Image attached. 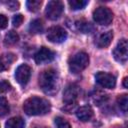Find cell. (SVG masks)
<instances>
[{"mask_svg":"<svg viewBox=\"0 0 128 128\" xmlns=\"http://www.w3.org/2000/svg\"><path fill=\"white\" fill-rule=\"evenodd\" d=\"M51 109L50 103L40 97L32 96L25 100L23 104V110L27 115L30 116H37V115H45L49 113Z\"/></svg>","mask_w":128,"mask_h":128,"instance_id":"1","label":"cell"},{"mask_svg":"<svg viewBox=\"0 0 128 128\" xmlns=\"http://www.w3.org/2000/svg\"><path fill=\"white\" fill-rule=\"evenodd\" d=\"M39 86L42 91L46 94L53 95L57 92L59 86L58 73L54 69L44 70L39 75Z\"/></svg>","mask_w":128,"mask_h":128,"instance_id":"2","label":"cell"},{"mask_svg":"<svg viewBox=\"0 0 128 128\" xmlns=\"http://www.w3.org/2000/svg\"><path fill=\"white\" fill-rule=\"evenodd\" d=\"M89 64V56L85 52H78L68 60V66L71 73L77 74L83 71Z\"/></svg>","mask_w":128,"mask_h":128,"instance_id":"3","label":"cell"},{"mask_svg":"<svg viewBox=\"0 0 128 128\" xmlns=\"http://www.w3.org/2000/svg\"><path fill=\"white\" fill-rule=\"evenodd\" d=\"M93 19L97 24L109 25L113 20V13L109 8L100 6L94 10Z\"/></svg>","mask_w":128,"mask_h":128,"instance_id":"4","label":"cell"},{"mask_svg":"<svg viewBox=\"0 0 128 128\" xmlns=\"http://www.w3.org/2000/svg\"><path fill=\"white\" fill-rule=\"evenodd\" d=\"M63 3L61 1L52 0L49 1L46 9H45V15L50 20H57L63 13Z\"/></svg>","mask_w":128,"mask_h":128,"instance_id":"5","label":"cell"},{"mask_svg":"<svg viewBox=\"0 0 128 128\" xmlns=\"http://www.w3.org/2000/svg\"><path fill=\"white\" fill-rule=\"evenodd\" d=\"M80 95V88L77 84H69L63 92V102L65 105H75Z\"/></svg>","mask_w":128,"mask_h":128,"instance_id":"6","label":"cell"},{"mask_svg":"<svg viewBox=\"0 0 128 128\" xmlns=\"http://www.w3.org/2000/svg\"><path fill=\"white\" fill-rule=\"evenodd\" d=\"M47 39L52 43H62L67 39V32L60 26H53L47 31Z\"/></svg>","mask_w":128,"mask_h":128,"instance_id":"7","label":"cell"},{"mask_svg":"<svg viewBox=\"0 0 128 128\" xmlns=\"http://www.w3.org/2000/svg\"><path fill=\"white\" fill-rule=\"evenodd\" d=\"M113 56L116 61L120 63H125L128 58V43L126 39H121L118 41L116 47L113 50Z\"/></svg>","mask_w":128,"mask_h":128,"instance_id":"8","label":"cell"},{"mask_svg":"<svg viewBox=\"0 0 128 128\" xmlns=\"http://www.w3.org/2000/svg\"><path fill=\"white\" fill-rule=\"evenodd\" d=\"M95 80L100 86H102L104 88L112 89L116 85L115 76H113L112 74L107 73V72H102V71L97 72L95 75Z\"/></svg>","mask_w":128,"mask_h":128,"instance_id":"9","label":"cell"},{"mask_svg":"<svg viewBox=\"0 0 128 128\" xmlns=\"http://www.w3.org/2000/svg\"><path fill=\"white\" fill-rule=\"evenodd\" d=\"M31 76V68L26 64H21L15 70V79L20 85H25Z\"/></svg>","mask_w":128,"mask_h":128,"instance_id":"10","label":"cell"},{"mask_svg":"<svg viewBox=\"0 0 128 128\" xmlns=\"http://www.w3.org/2000/svg\"><path fill=\"white\" fill-rule=\"evenodd\" d=\"M55 57V54L52 50L46 48V47H41L35 54L34 59L37 64H45L51 62Z\"/></svg>","mask_w":128,"mask_h":128,"instance_id":"11","label":"cell"},{"mask_svg":"<svg viewBox=\"0 0 128 128\" xmlns=\"http://www.w3.org/2000/svg\"><path fill=\"white\" fill-rule=\"evenodd\" d=\"M76 116L77 118L82 121V122H86L89 121L92 117H93V110L90 106L85 105V106H81L77 109L76 111Z\"/></svg>","mask_w":128,"mask_h":128,"instance_id":"12","label":"cell"},{"mask_svg":"<svg viewBox=\"0 0 128 128\" xmlns=\"http://www.w3.org/2000/svg\"><path fill=\"white\" fill-rule=\"evenodd\" d=\"M113 38V33L112 31H107L103 34H101L97 40V46L99 48H106L110 45L111 41Z\"/></svg>","mask_w":128,"mask_h":128,"instance_id":"13","label":"cell"},{"mask_svg":"<svg viewBox=\"0 0 128 128\" xmlns=\"http://www.w3.org/2000/svg\"><path fill=\"white\" fill-rule=\"evenodd\" d=\"M29 32L31 34H39L42 33L44 30V24L41 19H35L30 22L29 24Z\"/></svg>","mask_w":128,"mask_h":128,"instance_id":"14","label":"cell"},{"mask_svg":"<svg viewBox=\"0 0 128 128\" xmlns=\"http://www.w3.org/2000/svg\"><path fill=\"white\" fill-rule=\"evenodd\" d=\"M24 126L25 121L21 117H12L5 124V128H24Z\"/></svg>","mask_w":128,"mask_h":128,"instance_id":"15","label":"cell"},{"mask_svg":"<svg viewBox=\"0 0 128 128\" xmlns=\"http://www.w3.org/2000/svg\"><path fill=\"white\" fill-rule=\"evenodd\" d=\"M18 40H19V35H18L15 31L11 30V31H9V32L5 35V38H4V45H5V46H12V45L16 44V43L18 42Z\"/></svg>","mask_w":128,"mask_h":128,"instance_id":"16","label":"cell"},{"mask_svg":"<svg viewBox=\"0 0 128 128\" xmlns=\"http://www.w3.org/2000/svg\"><path fill=\"white\" fill-rule=\"evenodd\" d=\"M76 27H77V29H78L80 32H82V33H89V32L93 29L92 25H91L89 22H87V21H85V20H83V19L76 22Z\"/></svg>","mask_w":128,"mask_h":128,"instance_id":"17","label":"cell"},{"mask_svg":"<svg viewBox=\"0 0 128 128\" xmlns=\"http://www.w3.org/2000/svg\"><path fill=\"white\" fill-rule=\"evenodd\" d=\"M108 99V96L106 93L97 91L92 95V100L95 103V105H101L103 102H105Z\"/></svg>","mask_w":128,"mask_h":128,"instance_id":"18","label":"cell"},{"mask_svg":"<svg viewBox=\"0 0 128 128\" xmlns=\"http://www.w3.org/2000/svg\"><path fill=\"white\" fill-rule=\"evenodd\" d=\"M68 3H69V6L71 7V9L80 10V9H83L88 4V1H86V0H70Z\"/></svg>","mask_w":128,"mask_h":128,"instance_id":"19","label":"cell"},{"mask_svg":"<svg viewBox=\"0 0 128 128\" xmlns=\"http://www.w3.org/2000/svg\"><path fill=\"white\" fill-rule=\"evenodd\" d=\"M10 111V107L8 104V101L5 97H0V116L3 117L7 115Z\"/></svg>","mask_w":128,"mask_h":128,"instance_id":"20","label":"cell"},{"mask_svg":"<svg viewBox=\"0 0 128 128\" xmlns=\"http://www.w3.org/2000/svg\"><path fill=\"white\" fill-rule=\"evenodd\" d=\"M42 5V1L40 0H29L26 2V6L29 11L31 12H36L39 10V8Z\"/></svg>","mask_w":128,"mask_h":128,"instance_id":"21","label":"cell"},{"mask_svg":"<svg viewBox=\"0 0 128 128\" xmlns=\"http://www.w3.org/2000/svg\"><path fill=\"white\" fill-rule=\"evenodd\" d=\"M117 104L119 108L125 113L127 111V105H128V96L127 94H123L117 98Z\"/></svg>","mask_w":128,"mask_h":128,"instance_id":"22","label":"cell"},{"mask_svg":"<svg viewBox=\"0 0 128 128\" xmlns=\"http://www.w3.org/2000/svg\"><path fill=\"white\" fill-rule=\"evenodd\" d=\"M55 124L57 128H71V125L62 117H56L55 118Z\"/></svg>","mask_w":128,"mask_h":128,"instance_id":"23","label":"cell"},{"mask_svg":"<svg viewBox=\"0 0 128 128\" xmlns=\"http://www.w3.org/2000/svg\"><path fill=\"white\" fill-rule=\"evenodd\" d=\"M23 20H24L23 16H22L21 14H17V15H15V16L12 18V24H13V26L18 27V26H20V25L22 24Z\"/></svg>","mask_w":128,"mask_h":128,"instance_id":"24","label":"cell"},{"mask_svg":"<svg viewBox=\"0 0 128 128\" xmlns=\"http://www.w3.org/2000/svg\"><path fill=\"white\" fill-rule=\"evenodd\" d=\"M10 88H11V85L8 81H6V80H1L0 81V93L8 91Z\"/></svg>","mask_w":128,"mask_h":128,"instance_id":"25","label":"cell"},{"mask_svg":"<svg viewBox=\"0 0 128 128\" xmlns=\"http://www.w3.org/2000/svg\"><path fill=\"white\" fill-rule=\"evenodd\" d=\"M8 25V19L5 15L0 14V29H5Z\"/></svg>","mask_w":128,"mask_h":128,"instance_id":"26","label":"cell"},{"mask_svg":"<svg viewBox=\"0 0 128 128\" xmlns=\"http://www.w3.org/2000/svg\"><path fill=\"white\" fill-rule=\"evenodd\" d=\"M7 6L10 10H17L19 8V3L16 1H9L7 3Z\"/></svg>","mask_w":128,"mask_h":128,"instance_id":"27","label":"cell"},{"mask_svg":"<svg viewBox=\"0 0 128 128\" xmlns=\"http://www.w3.org/2000/svg\"><path fill=\"white\" fill-rule=\"evenodd\" d=\"M6 69V67H5V65L1 62V60H0V72H2V71H4Z\"/></svg>","mask_w":128,"mask_h":128,"instance_id":"28","label":"cell"},{"mask_svg":"<svg viewBox=\"0 0 128 128\" xmlns=\"http://www.w3.org/2000/svg\"><path fill=\"white\" fill-rule=\"evenodd\" d=\"M123 85H124V87H125V88H127V87H128V85H127V77H125V78H124V80H123Z\"/></svg>","mask_w":128,"mask_h":128,"instance_id":"29","label":"cell"}]
</instances>
